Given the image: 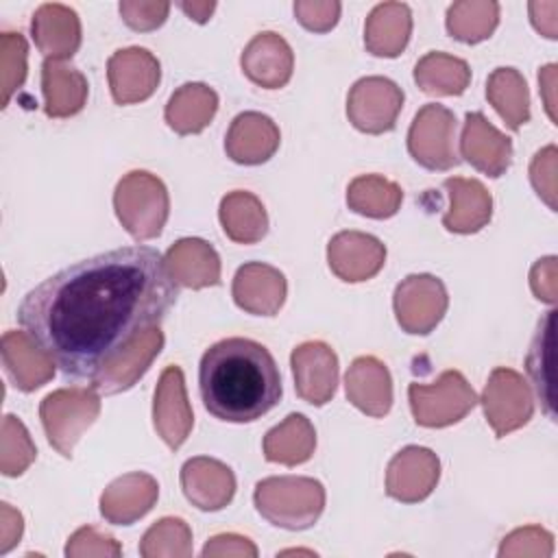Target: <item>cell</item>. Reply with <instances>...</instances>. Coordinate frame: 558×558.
Returning <instances> with one entry per match:
<instances>
[{"mask_svg":"<svg viewBox=\"0 0 558 558\" xmlns=\"http://www.w3.org/2000/svg\"><path fill=\"white\" fill-rule=\"evenodd\" d=\"M554 78H556V65L549 63V65H545V68L541 70V74H538V85H541L543 92H547V96H545V107H547V113H549L551 120H556L554 100L549 98V92H551V87H554Z\"/></svg>","mask_w":558,"mask_h":558,"instance_id":"816d5d0a","label":"cell"},{"mask_svg":"<svg viewBox=\"0 0 558 558\" xmlns=\"http://www.w3.org/2000/svg\"><path fill=\"white\" fill-rule=\"evenodd\" d=\"M347 399L366 416L381 418L392 408V379L388 366L373 357L360 355L344 375Z\"/></svg>","mask_w":558,"mask_h":558,"instance_id":"cb8c5ba5","label":"cell"},{"mask_svg":"<svg viewBox=\"0 0 558 558\" xmlns=\"http://www.w3.org/2000/svg\"><path fill=\"white\" fill-rule=\"evenodd\" d=\"M447 33L464 44H480L499 24V4L490 0H460L447 9Z\"/></svg>","mask_w":558,"mask_h":558,"instance_id":"d590c367","label":"cell"},{"mask_svg":"<svg viewBox=\"0 0 558 558\" xmlns=\"http://www.w3.org/2000/svg\"><path fill=\"white\" fill-rule=\"evenodd\" d=\"M203 556H257V547L240 534H216L211 536L205 547H203Z\"/></svg>","mask_w":558,"mask_h":558,"instance_id":"7dc6e473","label":"cell"},{"mask_svg":"<svg viewBox=\"0 0 558 558\" xmlns=\"http://www.w3.org/2000/svg\"><path fill=\"white\" fill-rule=\"evenodd\" d=\"M159 484L153 475L135 471L113 480L100 495V514L111 525H131L157 504Z\"/></svg>","mask_w":558,"mask_h":558,"instance_id":"7402d4cb","label":"cell"},{"mask_svg":"<svg viewBox=\"0 0 558 558\" xmlns=\"http://www.w3.org/2000/svg\"><path fill=\"white\" fill-rule=\"evenodd\" d=\"M456 131L458 120L451 109L438 102L423 105L408 131V150L412 159L427 170H451L460 163Z\"/></svg>","mask_w":558,"mask_h":558,"instance_id":"52a82bcc","label":"cell"},{"mask_svg":"<svg viewBox=\"0 0 558 558\" xmlns=\"http://www.w3.org/2000/svg\"><path fill=\"white\" fill-rule=\"evenodd\" d=\"M408 399L414 421L423 427L453 425L477 405V395L460 371H445L432 384H410Z\"/></svg>","mask_w":558,"mask_h":558,"instance_id":"8992f818","label":"cell"},{"mask_svg":"<svg viewBox=\"0 0 558 558\" xmlns=\"http://www.w3.org/2000/svg\"><path fill=\"white\" fill-rule=\"evenodd\" d=\"M218 218L227 238L238 244H255L268 233L266 207L255 194L244 190L222 196Z\"/></svg>","mask_w":558,"mask_h":558,"instance_id":"1f68e13d","label":"cell"},{"mask_svg":"<svg viewBox=\"0 0 558 558\" xmlns=\"http://www.w3.org/2000/svg\"><path fill=\"white\" fill-rule=\"evenodd\" d=\"M288 283L279 268L264 262H248L238 268L231 286L240 310L255 316H275L286 301Z\"/></svg>","mask_w":558,"mask_h":558,"instance_id":"d6986e66","label":"cell"},{"mask_svg":"<svg viewBox=\"0 0 558 558\" xmlns=\"http://www.w3.org/2000/svg\"><path fill=\"white\" fill-rule=\"evenodd\" d=\"M179 9H181L190 20H194V22H198V24H205V22L211 17V13H214L216 2H214V0H209V2H179Z\"/></svg>","mask_w":558,"mask_h":558,"instance_id":"f907efd6","label":"cell"},{"mask_svg":"<svg viewBox=\"0 0 558 558\" xmlns=\"http://www.w3.org/2000/svg\"><path fill=\"white\" fill-rule=\"evenodd\" d=\"M554 318L556 310L545 312L538 320L536 333L527 349L525 371L534 386V392L545 410V414L554 421V397H551V379H549V355H551V340H554Z\"/></svg>","mask_w":558,"mask_h":558,"instance_id":"8d00e7d4","label":"cell"},{"mask_svg":"<svg viewBox=\"0 0 558 558\" xmlns=\"http://www.w3.org/2000/svg\"><path fill=\"white\" fill-rule=\"evenodd\" d=\"M181 488L192 506L205 512H216L233 499L235 475L225 462L196 456L181 466Z\"/></svg>","mask_w":558,"mask_h":558,"instance_id":"e0dca14e","label":"cell"},{"mask_svg":"<svg viewBox=\"0 0 558 558\" xmlns=\"http://www.w3.org/2000/svg\"><path fill=\"white\" fill-rule=\"evenodd\" d=\"M240 65L244 76L264 87V89H279L283 87L294 70V54L290 44L272 33L264 31L257 33L242 50Z\"/></svg>","mask_w":558,"mask_h":558,"instance_id":"ffe728a7","label":"cell"},{"mask_svg":"<svg viewBox=\"0 0 558 558\" xmlns=\"http://www.w3.org/2000/svg\"><path fill=\"white\" fill-rule=\"evenodd\" d=\"M264 458L283 466L307 462L316 449V432L305 414L292 412L264 436Z\"/></svg>","mask_w":558,"mask_h":558,"instance_id":"4dcf8cb0","label":"cell"},{"mask_svg":"<svg viewBox=\"0 0 558 558\" xmlns=\"http://www.w3.org/2000/svg\"><path fill=\"white\" fill-rule=\"evenodd\" d=\"M442 187L449 196V209L442 216V225L451 233H477L490 222L493 198L490 192L477 179L449 177Z\"/></svg>","mask_w":558,"mask_h":558,"instance_id":"4316f807","label":"cell"},{"mask_svg":"<svg viewBox=\"0 0 558 558\" xmlns=\"http://www.w3.org/2000/svg\"><path fill=\"white\" fill-rule=\"evenodd\" d=\"M530 17H532V24L534 28L549 37V39H556L558 37V2L556 0H549V2H530Z\"/></svg>","mask_w":558,"mask_h":558,"instance_id":"681fc988","label":"cell"},{"mask_svg":"<svg viewBox=\"0 0 558 558\" xmlns=\"http://www.w3.org/2000/svg\"><path fill=\"white\" fill-rule=\"evenodd\" d=\"M26 59L28 44L22 33H2L0 35V83H2V107L9 105L11 96L26 81Z\"/></svg>","mask_w":558,"mask_h":558,"instance_id":"ab89813d","label":"cell"},{"mask_svg":"<svg viewBox=\"0 0 558 558\" xmlns=\"http://www.w3.org/2000/svg\"><path fill=\"white\" fill-rule=\"evenodd\" d=\"M113 209L126 233L137 242H146L161 233L170 214V196L159 177L133 170L118 181Z\"/></svg>","mask_w":558,"mask_h":558,"instance_id":"277c9868","label":"cell"},{"mask_svg":"<svg viewBox=\"0 0 558 558\" xmlns=\"http://www.w3.org/2000/svg\"><path fill=\"white\" fill-rule=\"evenodd\" d=\"M218 111V94L205 83H185L170 96L163 118L179 135L201 133Z\"/></svg>","mask_w":558,"mask_h":558,"instance_id":"f546056e","label":"cell"},{"mask_svg":"<svg viewBox=\"0 0 558 558\" xmlns=\"http://www.w3.org/2000/svg\"><path fill=\"white\" fill-rule=\"evenodd\" d=\"M87 78L81 70L57 59H46L41 63V92L46 116H76L87 102Z\"/></svg>","mask_w":558,"mask_h":558,"instance_id":"f1b7e54d","label":"cell"},{"mask_svg":"<svg viewBox=\"0 0 558 558\" xmlns=\"http://www.w3.org/2000/svg\"><path fill=\"white\" fill-rule=\"evenodd\" d=\"M414 83L429 96H460L471 83V70L464 59L434 50L414 65Z\"/></svg>","mask_w":558,"mask_h":558,"instance_id":"d6a6232c","label":"cell"},{"mask_svg":"<svg viewBox=\"0 0 558 558\" xmlns=\"http://www.w3.org/2000/svg\"><path fill=\"white\" fill-rule=\"evenodd\" d=\"M140 554L144 558H187L192 556V530L183 519L163 517L153 523L140 543Z\"/></svg>","mask_w":558,"mask_h":558,"instance_id":"74e56055","label":"cell"},{"mask_svg":"<svg viewBox=\"0 0 558 558\" xmlns=\"http://www.w3.org/2000/svg\"><path fill=\"white\" fill-rule=\"evenodd\" d=\"M153 425L161 440L177 451L190 436L194 425L192 405L185 392V377L179 366H166L153 399Z\"/></svg>","mask_w":558,"mask_h":558,"instance_id":"5bb4252c","label":"cell"},{"mask_svg":"<svg viewBox=\"0 0 558 558\" xmlns=\"http://www.w3.org/2000/svg\"><path fill=\"white\" fill-rule=\"evenodd\" d=\"M122 554V547L120 543L96 530L94 525H85V527H78L70 538H68V545H65V556L68 558H83V556H120Z\"/></svg>","mask_w":558,"mask_h":558,"instance_id":"7bdbcfd3","label":"cell"},{"mask_svg":"<svg viewBox=\"0 0 558 558\" xmlns=\"http://www.w3.org/2000/svg\"><path fill=\"white\" fill-rule=\"evenodd\" d=\"M100 414V392L92 386H70L46 395L39 403V418L48 442L63 456L72 458L78 438L94 425Z\"/></svg>","mask_w":558,"mask_h":558,"instance_id":"5b68a950","label":"cell"},{"mask_svg":"<svg viewBox=\"0 0 558 558\" xmlns=\"http://www.w3.org/2000/svg\"><path fill=\"white\" fill-rule=\"evenodd\" d=\"M37 458L35 442L26 429V425L13 416L7 414L2 418V436H0V471L7 477L22 475L33 460Z\"/></svg>","mask_w":558,"mask_h":558,"instance_id":"f35d334b","label":"cell"},{"mask_svg":"<svg viewBox=\"0 0 558 558\" xmlns=\"http://www.w3.org/2000/svg\"><path fill=\"white\" fill-rule=\"evenodd\" d=\"M281 142L279 126L259 111H244L233 118L225 137L227 157L242 166H259L268 161Z\"/></svg>","mask_w":558,"mask_h":558,"instance_id":"44dd1931","label":"cell"},{"mask_svg":"<svg viewBox=\"0 0 558 558\" xmlns=\"http://www.w3.org/2000/svg\"><path fill=\"white\" fill-rule=\"evenodd\" d=\"M486 98L512 131L530 120V92L519 70L495 68L486 81Z\"/></svg>","mask_w":558,"mask_h":558,"instance_id":"836d02e7","label":"cell"},{"mask_svg":"<svg viewBox=\"0 0 558 558\" xmlns=\"http://www.w3.org/2000/svg\"><path fill=\"white\" fill-rule=\"evenodd\" d=\"M449 305L445 283L427 272L408 275L395 288L392 307L399 327L405 333L425 336L436 329Z\"/></svg>","mask_w":558,"mask_h":558,"instance_id":"ba28073f","label":"cell"},{"mask_svg":"<svg viewBox=\"0 0 558 558\" xmlns=\"http://www.w3.org/2000/svg\"><path fill=\"white\" fill-rule=\"evenodd\" d=\"M290 366L296 395L303 401L312 405L331 401L338 388V355L329 344L320 340L299 344L290 355Z\"/></svg>","mask_w":558,"mask_h":558,"instance_id":"4fadbf2b","label":"cell"},{"mask_svg":"<svg viewBox=\"0 0 558 558\" xmlns=\"http://www.w3.org/2000/svg\"><path fill=\"white\" fill-rule=\"evenodd\" d=\"M403 89L386 76H364L353 83L347 98L349 122L368 135L395 129L403 107Z\"/></svg>","mask_w":558,"mask_h":558,"instance_id":"30bf717a","label":"cell"},{"mask_svg":"<svg viewBox=\"0 0 558 558\" xmlns=\"http://www.w3.org/2000/svg\"><path fill=\"white\" fill-rule=\"evenodd\" d=\"M342 4L336 0H299L294 15L299 24L312 33H327L338 24Z\"/></svg>","mask_w":558,"mask_h":558,"instance_id":"ee69618b","label":"cell"},{"mask_svg":"<svg viewBox=\"0 0 558 558\" xmlns=\"http://www.w3.org/2000/svg\"><path fill=\"white\" fill-rule=\"evenodd\" d=\"M253 501L257 512L283 530L312 527L325 508V488L314 477L279 475L257 482Z\"/></svg>","mask_w":558,"mask_h":558,"instance_id":"3957f363","label":"cell"},{"mask_svg":"<svg viewBox=\"0 0 558 558\" xmlns=\"http://www.w3.org/2000/svg\"><path fill=\"white\" fill-rule=\"evenodd\" d=\"M177 296L163 255L135 244L44 279L20 301L17 323L63 375L92 381L140 333L157 327Z\"/></svg>","mask_w":558,"mask_h":558,"instance_id":"6da1fadb","label":"cell"},{"mask_svg":"<svg viewBox=\"0 0 558 558\" xmlns=\"http://www.w3.org/2000/svg\"><path fill=\"white\" fill-rule=\"evenodd\" d=\"M530 181L549 209H556V146H545L534 155L530 163Z\"/></svg>","mask_w":558,"mask_h":558,"instance_id":"f6af8a7d","label":"cell"},{"mask_svg":"<svg viewBox=\"0 0 558 558\" xmlns=\"http://www.w3.org/2000/svg\"><path fill=\"white\" fill-rule=\"evenodd\" d=\"M24 521L17 510H13L9 504L0 506V554H7L11 547H15L22 538Z\"/></svg>","mask_w":558,"mask_h":558,"instance_id":"c3c4849f","label":"cell"},{"mask_svg":"<svg viewBox=\"0 0 558 558\" xmlns=\"http://www.w3.org/2000/svg\"><path fill=\"white\" fill-rule=\"evenodd\" d=\"M31 35L46 59L65 61L74 57L81 46V20L74 9L59 2H46L33 13Z\"/></svg>","mask_w":558,"mask_h":558,"instance_id":"603a6c76","label":"cell"},{"mask_svg":"<svg viewBox=\"0 0 558 558\" xmlns=\"http://www.w3.org/2000/svg\"><path fill=\"white\" fill-rule=\"evenodd\" d=\"M2 364L11 384L22 392L41 388L54 375L52 357L22 329L4 331L2 336Z\"/></svg>","mask_w":558,"mask_h":558,"instance_id":"d4e9b609","label":"cell"},{"mask_svg":"<svg viewBox=\"0 0 558 558\" xmlns=\"http://www.w3.org/2000/svg\"><path fill=\"white\" fill-rule=\"evenodd\" d=\"M107 78L116 105H135L155 94L161 81V65L146 48L131 46L109 57Z\"/></svg>","mask_w":558,"mask_h":558,"instance_id":"8fae6325","label":"cell"},{"mask_svg":"<svg viewBox=\"0 0 558 558\" xmlns=\"http://www.w3.org/2000/svg\"><path fill=\"white\" fill-rule=\"evenodd\" d=\"M403 192L381 174H360L347 187V205L360 216L384 220L399 211Z\"/></svg>","mask_w":558,"mask_h":558,"instance_id":"e575fe53","label":"cell"},{"mask_svg":"<svg viewBox=\"0 0 558 558\" xmlns=\"http://www.w3.org/2000/svg\"><path fill=\"white\" fill-rule=\"evenodd\" d=\"M530 288L538 301H545L549 305L558 299V268L556 257H543L538 259L530 270Z\"/></svg>","mask_w":558,"mask_h":558,"instance_id":"bcb514c9","label":"cell"},{"mask_svg":"<svg viewBox=\"0 0 558 558\" xmlns=\"http://www.w3.org/2000/svg\"><path fill=\"white\" fill-rule=\"evenodd\" d=\"M327 264L338 279L360 283L384 268L386 246L371 233L340 231L327 244Z\"/></svg>","mask_w":558,"mask_h":558,"instance_id":"9a60e30c","label":"cell"},{"mask_svg":"<svg viewBox=\"0 0 558 558\" xmlns=\"http://www.w3.org/2000/svg\"><path fill=\"white\" fill-rule=\"evenodd\" d=\"M412 33V11L403 2L377 4L364 24V46L375 57H399Z\"/></svg>","mask_w":558,"mask_h":558,"instance_id":"83f0119b","label":"cell"},{"mask_svg":"<svg viewBox=\"0 0 558 558\" xmlns=\"http://www.w3.org/2000/svg\"><path fill=\"white\" fill-rule=\"evenodd\" d=\"M460 157H464L475 170L497 179L512 163V142L499 129H495L484 113H466L462 137H460Z\"/></svg>","mask_w":558,"mask_h":558,"instance_id":"ac0fdd59","label":"cell"},{"mask_svg":"<svg viewBox=\"0 0 558 558\" xmlns=\"http://www.w3.org/2000/svg\"><path fill=\"white\" fill-rule=\"evenodd\" d=\"M440 477L438 456L418 445L403 447L386 469V495L401 504H418L432 495Z\"/></svg>","mask_w":558,"mask_h":558,"instance_id":"7c38bea8","label":"cell"},{"mask_svg":"<svg viewBox=\"0 0 558 558\" xmlns=\"http://www.w3.org/2000/svg\"><path fill=\"white\" fill-rule=\"evenodd\" d=\"M120 15L124 20V24L133 31L140 33H148L159 28L168 13H170V2L163 0H122L118 4Z\"/></svg>","mask_w":558,"mask_h":558,"instance_id":"b9f144b4","label":"cell"},{"mask_svg":"<svg viewBox=\"0 0 558 558\" xmlns=\"http://www.w3.org/2000/svg\"><path fill=\"white\" fill-rule=\"evenodd\" d=\"M554 536L538 527V525H527L510 532L501 547L499 556H551L554 551Z\"/></svg>","mask_w":558,"mask_h":558,"instance_id":"60d3db41","label":"cell"},{"mask_svg":"<svg viewBox=\"0 0 558 558\" xmlns=\"http://www.w3.org/2000/svg\"><path fill=\"white\" fill-rule=\"evenodd\" d=\"M198 390L205 410L227 423H253L281 399V375L272 353L251 338H225L211 344L198 364Z\"/></svg>","mask_w":558,"mask_h":558,"instance_id":"7a4b0ae2","label":"cell"},{"mask_svg":"<svg viewBox=\"0 0 558 558\" xmlns=\"http://www.w3.org/2000/svg\"><path fill=\"white\" fill-rule=\"evenodd\" d=\"M172 281L181 288H209L220 283V257L201 238H181L163 255Z\"/></svg>","mask_w":558,"mask_h":558,"instance_id":"484cf974","label":"cell"},{"mask_svg":"<svg viewBox=\"0 0 558 558\" xmlns=\"http://www.w3.org/2000/svg\"><path fill=\"white\" fill-rule=\"evenodd\" d=\"M163 349V331L157 327L140 333L122 353H118L94 379L92 388L100 395H118L137 384Z\"/></svg>","mask_w":558,"mask_h":558,"instance_id":"2e32d148","label":"cell"},{"mask_svg":"<svg viewBox=\"0 0 558 558\" xmlns=\"http://www.w3.org/2000/svg\"><path fill=\"white\" fill-rule=\"evenodd\" d=\"M477 401L484 408L488 425L499 438L523 427L534 414V399L527 381L521 373L506 366H497L490 373L482 399Z\"/></svg>","mask_w":558,"mask_h":558,"instance_id":"9c48e42d","label":"cell"}]
</instances>
